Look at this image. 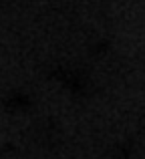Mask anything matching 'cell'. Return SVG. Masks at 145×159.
I'll return each mask as SVG.
<instances>
[{
    "label": "cell",
    "instance_id": "6da1fadb",
    "mask_svg": "<svg viewBox=\"0 0 145 159\" xmlns=\"http://www.w3.org/2000/svg\"><path fill=\"white\" fill-rule=\"evenodd\" d=\"M105 159H129V153H127V149L125 147H113L109 153L105 155Z\"/></svg>",
    "mask_w": 145,
    "mask_h": 159
}]
</instances>
